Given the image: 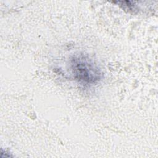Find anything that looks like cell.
Here are the masks:
<instances>
[{
	"label": "cell",
	"instance_id": "cell-1",
	"mask_svg": "<svg viewBox=\"0 0 158 158\" xmlns=\"http://www.w3.org/2000/svg\"><path fill=\"white\" fill-rule=\"evenodd\" d=\"M70 69L74 78L85 85L96 83L101 78L98 67L88 57L80 54L70 60Z\"/></svg>",
	"mask_w": 158,
	"mask_h": 158
}]
</instances>
